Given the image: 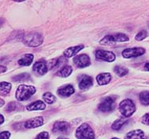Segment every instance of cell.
<instances>
[{
    "label": "cell",
    "mask_w": 149,
    "mask_h": 139,
    "mask_svg": "<svg viewBox=\"0 0 149 139\" xmlns=\"http://www.w3.org/2000/svg\"><path fill=\"white\" fill-rule=\"evenodd\" d=\"M36 93V88L33 86L20 85L16 91V98L20 101H26Z\"/></svg>",
    "instance_id": "1"
},
{
    "label": "cell",
    "mask_w": 149,
    "mask_h": 139,
    "mask_svg": "<svg viewBox=\"0 0 149 139\" xmlns=\"http://www.w3.org/2000/svg\"><path fill=\"white\" fill-rule=\"evenodd\" d=\"M43 38L41 34L37 32H31L24 35L23 38V42L28 46L31 47H36L42 44Z\"/></svg>",
    "instance_id": "2"
},
{
    "label": "cell",
    "mask_w": 149,
    "mask_h": 139,
    "mask_svg": "<svg viewBox=\"0 0 149 139\" xmlns=\"http://www.w3.org/2000/svg\"><path fill=\"white\" fill-rule=\"evenodd\" d=\"M76 137L78 139H95V134L88 124L83 123L77 129Z\"/></svg>",
    "instance_id": "3"
},
{
    "label": "cell",
    "mask_w": 149,
    "mask_h": 139,
    "mask_svg": "<svg viewBox=\"0 0 149 139\" xmlns=\"http://www.w3.org/2000/svg\"><path fill=\"white\" fill-rule=\"evenodd\" d=\"M119 110L123 116L130 117L135 112L136 105L132 100L125 99L119 104Z\"/></svg>",
    "instance_id": "4"
},
{
    "label": "cell",
    "mask_w": 149,
    "mask_h": 139,
    "mask_svg": "<svg viewBox=\"0 0 149 139\" xmlns=\"http://www.w3.org/2000/svg\"><path fill=\"white\" fill-rule=\"evenodd\" d=\"M129 40L127 35L122 33H117L115 35H106L103 39L100 41V44H111V43H118V42H126Z\"/></svg>",
    "instance_id": "5"
},
{
    "label": "cell",
    "mask_w": 149,
    "mask_h": 139,
    "mask_svg": "<svg viewBox=\"0 0 149 139\" xmlns=\"http://www.w3.org/2000/svg\"><path fill=\"white\" fill-rule=\"evenodd\" d=\"M115 107V100L112 97H107L103 99V102L99 104L98 109L100 112H109L113 111Z\"/></svg>",
    "instance_id": "6"
},
{
    "label": "cell",
    "mask_w": 149,
    "mask_h": 139,
    "mask_svg": "<svg viewBox=\"0 0 149 139\" xmlns=\"http://www.w3.org/2000/svg\"><path fill=\"white\" fill-rule=\"evenodd\" d=\"M145 53V49L142 47H136V48L125 49L122 51V56L125 58H132L136 57L141 56Z\"/></svg>",
    "instance_id": "7"
},
{
    "label": "cell",
    "mask_w": 149,
    "mask_h": 139,
    "mask_svg": "<svg viewBox=\"0 0 149 139\" xmlns=\"http://www.w3.org/2000/svg\"><path fill=\"white\" fill-rule=\"evenodd\" d=\"M95 57L99 60H102V61H105L107 62H114L116 59V56L113 52L103 50H99L95 51Z\"/></svg>",
    "instance_id": "8"
},
{
    "label": "cell",
    "mask_w": 149,
    "mask_h": 139,
    "mask_svg": "<svg viewBox=\"0 0 149 139\" xmlns=\"http://www.w3.org/2000/svg\"><path fill=\"white\" fill-rule=\"evenodd\" d=\"M73 63L77 68H83L89 66L91 64V60L87 54H81V55H77L73 58Z\"/></svg>",
    "instance_id": "9"
},
{
    "label": "cell",
    "mask_w": 149,
    "mask_h": 139,
    "mask_svg": "<svg viewBox=\"0 0 149 139\" xmlns=\"http://www.w3.org/2000/svg\"><path fill=\"white\" fill-rule=\"evenodd\" d=\"M93 80L89 75H82L79 77V88L82 91H86L92 86Z\"/></svg>",
    "instance_id": "10"
},
{
    "label": "cell",
    "mask_w": 149,
    "mask_h": 139,
    "mask_svg": "<svg viewBox=\"0 0 149 139\" xmlns=\"http://www.w3.org/2000/svg\"><path fill=\"white\" fill-rule=\"evenodd\" d=\"M70 126L66 122H56L53 126L52 131L54 133H67Z\"/></svg>",
    "instance_id": "11"
},
{
    "label": "cell",
    "mask_w": 149,
    "mask_h": 139,
    "mask_svg": "<svg viewBox=\"0 0 149 139\" xmlns=\"http://www.w3.org/2000/svg\"><path fill=\"white\" fill-rule=\"evenodd\" d=\"M43 124V119L41 116L30 119L24 123V127L26 128H36Z\"/></svg>",
    "instance_id": "12"
},
{
    "label": "cell",
    "mask_w": 149,
    "mask_h": 139,
    "mask_svg": "<svg viewBox=\"0 0 149 139\" xmlns=\"http://www.w3.org/2000/svg\"><path fill=\"white\" fill-rule=\"evenodd\" d=\"M33 69L34 72H36L39 75H44L47 72L48 67H47V64L45 62L41 61V62H36L35 64L33 65Z\"/></svg>",
    "instance_id": "13"
},
{
    "label": "cell",
    "mask_w": 149,
    "mask_h": 139,
    "mask_svg": "<svg viewBox=\"0 0 149 139\" xmlns=\"http://www.w3.org/2000/svg\"><path fill=\"white\" fill-rule=\"evenodd\" d=\"M84 45L75 46L70 47L64 51V56L66 57H71L75 56L79 51H81L82 49H84Z\"/></svg>",
    "instance_id": "14"
},
{
    "label": "cell",
    "mask_w": 149,
    "mask_h": 139,
    "mask_svg": "<svg viewBox=\"0 0 149 139\" xmlns=\"http://www.w3.org/2000/svg\"><path fill=\"white\" fill-rule=\"evenodd\" d=\"M74 93V88L72 85H65L58 90V94L60 96L69 97Z\"/></svg>",
    "instance_id": "15"
},
{
    "label": "cell",
    "mask_w": 149,
    "mask_h": 139,
    "mask_svg": "<svg viewBox=\"0 0 149 139\" xmlns=\"http://www.w3.org/2000/svg\"><path fill=\"white\" fill-rule=\"evenodd\" d=\"M111 80V75L110 73H101L97 75L96 81L100 85H107L108 84Z\"/></svg>",
    "instance_id": "16"
},
{
    "label": "cell",
    "mask_w": 149,
    "mask_h": 139,
    "mask_svg": "<svg viewBox=\"0 0 149 139\" xmlns=\"http://www.w3.org/2000/svg\"><path fill=\"white\" fill-rule=\"evenodd\" d=\"M125 139H144V133L141 130H135L129 132Z\"/></svg>",
    "instance_id": "17"
},
{
    "label": "cell",
    "mask_w": 149,
    "mask_h": 139,
    "mask_svg": "<svg viewBox=\"0 0 149 139\" xmlns=\"http://www.w3.org/2000/svg\"><path fill=\"white\" fill-rule=\"evenodd\" d=\"M29 111H34V110H43L46 109V104L42 101H36L29 104L26 107Z\"/></svg>",
    "instance_id": "18"
},
{
    "label": "cell",
    "mask_w": 149,
    "mask_h": 139,
    "mask_svg": "<svg viewBox=\"0 0 149 139\" xmlns=\"http://www.w3.org/2000/svg\"><path fill=\"white\" fill-rule=\"evenodd\" d=\"M34 56L31 54H27L22 57V58L18 61V64L22 66H29L33 63Z\"/></svg>",
    "instance_id": "19"
},
{
    "label": "cell",
    "mask_w": 149,
    "mask_h": 139,
    "mask_svg": "<svg viewBox=\"0 0 149 139\" xmlns=\"http://www.w3.org/2000/svg\"><path fill=\"white\" fill-rule=\"evenodd\" d=\"M72 72H73L72 67L70 65H65L63 68H62V69L60 70L58 75L62 76V77H68L69 75H71Z\"/></svg>",
    "instance_id": "20"
},
{
    "label": "cell",
    "mask_w": 149,
    "mask_h": 139,
    "mask_svg": "<svg viewBox=\"0 0 149 139\" xmlns=\"http://www.w3.org/2000/svg\"><path fill=\"white\" fill-rule=\"evenodd\" d=\"M126 122H127V121L125 120V119H118L117 120H115L114 123H113V124L111 126V127H112V129L114 130V131H118V130H120V129L122 128L125 123H126Z\"/></svg>",
    "instance_id": "21"
},
{
    "label": "cell",
    "mask_w": 149,
    "mask_h": 139,
    "mask_svg": "<svg viewBox=\"0 0 149 139\" xmlns=\"http://www.w3.org/2000/svg\"><path fill=\"white\" fill-rule=\"evenodd\" d=\"M141 104L144 105H149V91H143L139 96Z\"/></svg>",
    "instance_id": "22"
},
{
    "label": "cell",
    "mask_w": 149,
    "mask_h": 139,
    "mask_svg": "<svg viewBox=\"0 0 149 139\" xmlns=\"http://www.w3.org/2000/svg\"><path fill=\"white\" fill-rule=\"evenodd\" d=\"M43 98L44 100V102H47V104H53L55 101H56V98L51 93H45V94H43Z\"/></svg>",
    "instance_id": "23"
},
{
    "label": "cell",
    "mask_w": 149,
    "mask_h": 139,
    "mask_svg": "<svg viewBox=\"0 0 149 139\" xmlns=\"http://www.w3.org/2000/svg\"><path fill=\"white\" fill-rule=\"evenodd\" d=\"M11 90V84L6 82L1 83V93L3 94H7L10 93Z\"/></svg>",
    "instance_id": "24"
},
{
    "label": "cell",
    "mask_w": 149,
    "mask_h": 139,
    "mask_svg": "<svg viewBox=\"0 0 149 139\" xmlns=\"http://www.w3.org/2000/svg\"><path fill=\"white\" fill-rule=\"evenodd\" d=\"M114 72L116 73L117 75L122 77V76H125V75H127L128 70L125 68L124 67H121V66H116L114 67Z\"/></svg>",
    "instance_id": "25"
},
{
    "label": "cell",
    "mask_w": 149,
    "mask_h": 139,
    "mask_svg": "<svg viewBox=\"0 0 149 139\" xmlns=\"http://www.w3.org/2000/svg\"><path fill=\"white\" fill-rule=\"evenodd\" d=\"M30 79V75L28 73H23L13 78V80L15 82H22V81L29 80Z\"/></svg>",
    "instance_id": "26"
},
{
    "label": "cell",
    "mask_w": 149,
    "mask_h": 139,
    "mask_svg": "<svg viewBox=\"0 0 149 139\" xmlns=\"http://www.w3.org/2000/svg\"><path fill=\"white\" fill-rule=\"evenodd\" d=\"M147 32L145 31V30H142V31H141V32H139L137 35H136L135 39H136L137 41H141L143 40V39H144L145 38L147 37Z\"/></svg>",
    "instance_id": "27"
},
{
    "label": "cell",
    "mask_w": 149,
    "mask_h": 139,
    "mask_svg": "<svg viewBox=\"0 0 149 139\" xmlns=\"http://www.w3.org/2000/svg\"><path fill=\"white\" fill-rule=\"evenodd\" d=\"M36 139H49V134L47 132H41L40 134L36 136Z\"/></svg>",
    "instance_id": "28"
},
{
    "label": "cell",
    "mask_w": 149,
    "mask_h": 139,
    "mask_svg": "<svg viewBox=\"0 0 149 139\" xmlns=\"http://www.w3.org/2000/svg\"><path fill=\"white\" fill-rule=\"evenodd\" d=\"M16 103L15 102H10V104L7 105V107H6V111H8V112H11V111H13L16 109Z\"/></svg>",
    "instance_id": "29"
},
{
    "label": "cell",
    "mask_w": 149,
    "mask_h": 139,
    "mask_svg": "<svg viewBox=\"0 0 149 139\" xmlns=\"http://www.w3.org/2000/svg\"><path fill=\"white\" fill-rule=\"evenodd\" d=\"M142 123L146 125H149V113H147L142 118Z\"/></svg>",
    "instance_id": "30"
},
{
    "label": "cell",
    "mask_w": 149,
    "mask_h": 139,
    "mask_svg": "<svg viewBox=\"0 0 149 139\" xmlns=\"http://www.w3.org/2000/svg\"><path fill=\"white\" fill-rule=\"evenodd\" d=\"M10 136V133L8 131H3L1 133V139H9Z\"/></svg>",
    "instance_id": "31"
},
{
    "label": "cell",
    "mask_w": 149,
    "mask_h": 139,
    "mask_svg": "<svg viewBox=\"0 0 149 139\" xmlns=\"http://www.w3.org/2000/svg\"><path fill=\"white\" fill-rule=\"evenodd\" d=\"M3 122H4V117L3 115H0V123L2 124Z\"/></svg>",
    "instance_id": "32"
},
{
    "label": "cell",
    "mask_w": 149,
    "mask_h": 139,
    "mask_svg": "<svg viewBox=\"0 0 149 139\" xmlns=\"http://www.w3.org/2000/svg\"><path fill=\"white\" fill-rule=\"evenodd\" d=\"M6 71V68L4 67V66H1V72H5Z\"/></svg>",
    "instance_id": "33"
},
{
    "label": "cell",
    "mask_w": 149,
    "mask_h": 139,
    "mask_svg": "<svg viewBox=\"0 0 149 139\" xmlns=\"http://www.w3.org/2000/svg\"><path fill=\"white\" fill-rule=\"evenodd\" d=\"M144 68H145V69H146L147 71H149V62H148V63H146V64H145V66H144Z\"/></svg>",
    "instance_id": "34"
},
{
    "label": "cell",
    "mask_w": 149,
    "mask_h": 139,
    "mask_svg": "<svg viewBox=\"0 0 149 139\" xmlns=\"http://www.w3.org/2000/svg\"><path fill=\"white\" fill-rule=\"evenodd\" d=\"M14 2H17V3H21V2H24L25 0H13Z\"/></svg>",
    "instance_id": "35"
},
{
    "label": "cell",
    "mask_w": 149,
    "mask_h": 139,
    "mask_svg": "<svg viewBox=\"0 0 149 139\" xmlns=\"http://www.w3.org/2000/svg\"><path fill=\"white\" fill-rule=\"evenodd\" d=\"M0 102H1V103H0V105H1V106H3V104H4V102H3V100H1V101H0Z\"/></svg>",
    "instance_id": "36"
},
{
    "label": "cell",
    "mask_w": 149,
    "mask_h": 139,
    "mask_svg": "<svg viewBox=\"0 0 149 139\" xmlns=\"http://www.w3.org/2000/svg\"><path fill=\"white\" fill-rule=\"evenodd\" d=\"M58 139H67V138H63V137H60V138H58Z\"/></svg>",
    "instance_id": "37"
},
{
    "label": "cell",
    "mask_w": 149,
    "mask_h": 139,
    "mask_svg": "<svg viewBox=\"0 0 149 139\" xmlns=\"http://www.w3.org/2000/svg\"><path fill=\"white\" fill-rule=\"evenodd\" d=\"M111 139H119V138H111Z\"/></svg>",
    "instance_id": "38"
}]
</instances>
